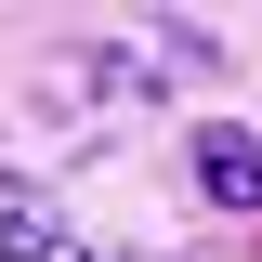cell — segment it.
I'll return each mask as SVG.
<instances>
[{
    "label": "cell",
    "instance_id": "cell-1",
    "mask_svg": "<svg viewBox=\"0 0 262 262\" xmlns=\"http://www.w3.org/2000/svg\"><path fill=\"white\" fill-rule=\"evenodd\" d=\"M184 184H196V210H223V223H249V210H262V131H236V118L184 131Z\"/></svg>",
    "mask_w": 262,
    "mask_h": 262
},
{
    "label": "cell",
    "instance_id": "cell-2",
    "mask_svg": "<svg viewBox=\"0 0 262 262\" xmlns=\"http://www.w3.org/2000/svg\"><path fill=\"white\" fill-rule=\"evenodd\" d=\"M0 262H79V223H66L53 196H13L0 210Z\"/></svg>",
    "mask_w": 262,
    "mask_h": 262
}]
</instances>
